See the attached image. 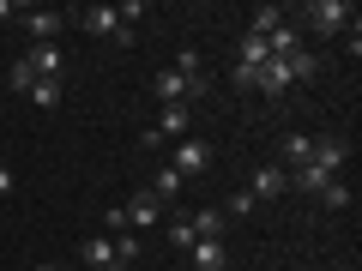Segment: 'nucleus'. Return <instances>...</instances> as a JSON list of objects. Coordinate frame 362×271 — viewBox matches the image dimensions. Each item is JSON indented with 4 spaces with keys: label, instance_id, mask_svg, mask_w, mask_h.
Here are the masks:
<instances>
[{
    "label": "nucleus",
    "instance_id": "obj_1",
    "mask_svg": "<svg viewBox=\"0 0 362 271\" xmlns=\"http://www.w3.org/2000/svg\"><path fill=\"white\" fill-rule=\"evenodd\" d=\"M187 133H194V103H163V109H157V127L145 133V145L163 151L169 139H187Z\"/></svg>",
    "mask_w": 362,
    "mask_h": 271
},
{
    "label": "nucleus",
    "instance_id": "obj_2",
    "mask_svg": "<svg viewBox=\"0 0 362 271\" xmlns=\"http://www.w3.org/2000/svg\"><path fill=\"white\" fill-rule=\"evenodd\" d=\"M169 169H175L181 181L206 175V169H211V145H206V139H194V133H187V139H175V151H169Z\"/></svg>",
    "mask_w": 362,
    "mask_h": 271
},
{
    "label": "nucleus",
    "instance_id": "obj_3",
    "mask_svg": "<svg viewBox=\"0 0 362 271\" xmlns=\"http://www.w3.org/2000/svg\"><path fill=\"white\" fill-rule=\"evenodd\" d=\"M78 25H85L90 37H109V42H121V49L133 42V30L115 18V6H85V13H78Z\"/></svg>",
    "mask_w": 362,
    "mask_h": 271
},
{
    "label": "nucleus",
    "instance_id": "obj_4",
    "mask_svg": "<svg viewBox=\"0 0 362 271\" xmlns=\"http://www.w3.org/2000/svg\"><path fill=\"white\" fill-rule=\"evenodd\" d=\"M302 18H308V25L320 30V37H326V30H344V25H356V13H350L344 0H314V6H302Z\"/></svg>",
    "mask_w": 362,
    "mask_h": 271
},
{
    "label": "nucleus",
    "instance_id": "obj_5",
    "mask_svg": "<svg viewBox=\"0 0 362 271\" xmlns=\"http://www.w3.org/2000/svg\"><path fill=\"white\" fill-rule=\"evenodd\" d=\"M78 265H85V271H127L115 259V241H109V235H90V241L78 247Z\"/></svg>",
    "mask_w": 362,
    "mask_h": 271
},
{
    "label": "nucleus",
    "instance_id": "obj_6",
    "mask_svg": "<svg viewBox=\"0 0 362 271\" xmlns=\"http://www.w3.org/2000/svg\"><path fill=\"white\" fill-rule=\"evenodd\" d=\"M290 193V175L278 163H266V169H254V187H247V199H284Z\"/></svg>",
    "mask_w": 362,
    "mask_h": 271
},
{
    "label": "nucleus",
    "instance_id": "obj_7",
    "mask_svg": "<svg viewBox=\"0 0 362 271\" xmlns=\"http://www.w3.org/2000/svg\"><path fill=\"white\" fill-rule=\"evenodd\" d=\"M25 66H30V73H37V78H61V42H30V54H25Z\"/></svg>",
    "mask_w": 362,
    "mask_h": 271
},
{
    "label": "nucleus",
    "instance_id": "obj_8",
    "mask_svg": "<svg viewBox=\"0 0 362 271\" xmlns=\"http://www.w3.org/2000/svg\"><path fill=\"white\" fill-rule=\"evenodd\" d=\"M314 169H326V175H338V169L350 163V145L344 139H314V157H308Z\"/></svg>",
    "mask_w": 362,
    "mask_h": 271
},
{
    "label": "nucleus",
    "instance_id": "obj_9",
    "mask_svg": "<svg viewBox=\"0 0 362 271\" xmlns=\"http://www.w3.org/2000/svg\"><path fill=\"white\" fill-rule=\"evenodd\" d=\"M254 90H259V97H284V90H290V61H266L259 78H254Z\"/></svg>",
    "mask_w": 362,
    "mask_h": 271
},
{
    "label": "nucleus",
    "instance_id": "obj_10",
    "mask_svg": "<svg viewBox=\"0 0 362 271\" xmlns=\"http://www.w3.org/2000/svg\"><path fill=\"white\" fill-rule=\"evenodd\" d=\"M151 97H157V103H187V85H181V73H175V66H157Z\"/></svg>",
    "mask_w": 362,
    "mask_h": 271
},
{
    "label": "nucleus",
    "instance_id": "obj_11",
    "mask_svg": "<svg viewBox=\"0 0 362 271\" xmlns=\"http://www.w3.org/2000/svg\"><path fill=\"white\" fill-rule=\"evenodd\" d=\"M187 259H194V271H223V265H230L223 241H194V247H187Z\"/></svg>",
    "mask_w": 362,
    "mask_h": 271
},
{
    "label": "nucleus",
    "instance_id": "obj_12",
    "mask_svg": "<svg viewBox=\"0 0 362 271\" xmlns=\"http://www.w3.org/2000/svg\"><path fill=\"white\" fill-rule=\"evenodd\" d=\"M326 181H338V175H326V169L302 163L296 175H290V187H296V193H308V199H320V193H326Z\"/></svg>",
    "mask_w": 362,
    "mask_h": 271
},
{
    "label": "nucleus",
    "instance_id": "obj_13",
    "mask_svg": "<svg viewBox=\"0 0 362 271\" xmlns=\"http://www.w3.org/2000/svg\"><path fill=\"white\" fill-rule=\"evenodd\" d=\"M181 187H187V181H181V175H175V169H169V163H163V169H157V181H151V187H145V193H151V199H157V205H169V199H181Z\"/></svg>",
    "mask_w": 362,
    "mask_h": 271
},
{
    "label": "nucleus",
    "instance_id": "obj_14",
    "mask_svg": "<svg viewBox=\"0 0 362 271\" xmlns=\"http://www.w3.org/2000/svg\"><path fill=\"white\" fill-rule=\"evenodd\" d=\"M25 25H30V37H37V42H61V25H66V18H61V13H25Z\"/></svg>",
    "mask_w": 362,
    "mask_h": 271
},
{
    "label": "nucleus",
    "instance_id": "obj_15",
    "mask_svg": "<svg viewBox=\"0 0 362 271\" xmlns=\"http://www.w3.org/2000/svg\"><path fill=\"white\" fill-rule=\"evenodd\" d=\"M127 211V229H151L157 223V199L151 193H133V205H121Z\"/></svg>",
    "mask_w": 362,
    "mask_h": 271
},
{
    "label": "nucleus",
    "instance_id": "obj_16",
    "mask_svg": "<svg viewBox=\"0 0 362 271\" xmlns=\"http://www.w3.org/2000/svg\"><path fill=\"white\" fill-rule=\"evenodd\" d=\"M187 223H194V235H199V241H223V211H194Z\"/></svg>",
    "mask_w": 362,
    "mask_h": 271
},
{
    "label": "nucleus",
    "instance_id": "obj_17",
    "mask_svg": "<svg viewBox=\"0 0 362 271\" xmlns=\"http://www.w3.org/2000/svg\"><path fill=\"white\" fill-rule=\"evenodd\" d=\"M278 25H284V6H254V25L247 30H254V37H272Z\"/></svg>",
    "mask_w": 362,
    "mask_h": 271
},
{
    "label": "nucleus",
    "instance_id": "obj_18",
    "mask_svg": "<svg viewBox=\"0 0 362 271\" xmlns=\"http://www.w3.org/2000/svg\"><path fill=\"white\" fill-rule=\"evenodd\" d=\"M266 61H272L266 37H254V30H247V37H242V66H266Z\"/></svg>",
    "mask_w": 362,
    "mask_h": 271
},
{
    "label": "nucleus",
    "instance_id": "obj_19",
    "mask_svg": "<svg viewBox=\"0 0 362 271\" xmlns=\"http://www.w3.org/2000/svg\"><path fill=\"white\" fill-rule=\"evenodd\" d=\"M30 103H37V109H54V103H61V78H37V85H30Z\"/></svg>",
    "mask_w": 362,
    "mask_h": 271
},
{
    "label": "nucleus",
    "instance_id": "obj_20",
    "mask_svg": "<svg viewBox=\"0 0 362 271\" xmlns=\"http://www.w3.org/2000/svg\"><path fill=\"white\" fill-rule=\"evenodd\" d=\"M284 157H290V163H308V157H314V139H308V133H290V139H284Z\"/></svg>",
    "mask_w": 362,
    "mask_h": 271
},
{
    "label": "nucleus",
    "instance_id": "obj_21",
    "mask_svg": "<svg viewBox=\"0 0 362 271\" xmlns=\"http://www.w3.org/2000/svg\"><path fill=\"white\" fill-rule=\"evenodd\" d=\"M109 241H115V259H121V265H133V259H139V235H133V229L109 235Z\"/></svg>",
    "mask_w": 362,
    "mask_h": 271
},
{
    "label": "nucleus",
    "instance_id": "obj_22",
    "mask_svg": "<svg viewBox=\"0 0 362 271\" xmlns=\"http://www.w3.org/2000/svg\"><path fill=\"white\" fill-rule=\"evenodd\" d=\"M320 205H326V211H344V205H350V187H344V181H326Z\"/></svg>",
    "mask_w": 362,
    "mask_h": 271
},
{
    "label": "nucleus",
    "instance_id": "obj_23",
    "mask_svg": "<svg viewBox=\"0 0 362 271\" xmlns=\"http://www.w3.org/2000/svg\"><path fill=\"white\" fill-rule=\"evenodd\" d=\"M169 241H175L181 253H187V247H194L199 235H194V223H187V217H175V223H169Z\"/></svg>",
    "mask_w": 362,
    "mask_h": 271
},
{
    "label": "nucleus",
    "instance_id": "obj_24",
    "mask_svg": "<svg viewBox=\"0 0 362 271\" xmlns=\"http://www.w3.org/2000/svg\"><path fill=\"white\" fill-rule=\"evenodd\" d=\"M115 18L133 30V18H145V0H121V6H115Z\"/></svg>",
    "mask_w": 362,
    "mask_h": 271
},
{
    "label": "nucleus",
    "instance_id": "obj_25",
    "mask_svg": "<svg viewBox=\"0 0 362 271\" xmlns=\"http://www.w3.org/2000/svg\"><path fill=\"white\" fill-rule=\"evenodd\" d=\"M6 78H13V90H30V85H37V73H30L25 61H13V73H6Z\"/></svg>",
    "mask_w": 362,
    "mask_h": 271
},
{
    "label": "nucleus",
    "instance_id": "obj_26",
    "mask_svg": "<svg viewBox=\"0 0 362 271\" xmlns=\"http://www.w3.org/2000/svg\"><path fill=\"white\" fill-rule=\"evenodd\" d=\"M223 217H254V199H247V187L230 199V211H223Z\"/></svg>",
    "mask_w": 362,
    "mask_h": 271
},
{
    "label": "nucleus",
    "instance_id": "obj_27",
    "mask_svg": "<svg viewBox=\"0 0 362 271\" xmlns=\"http://www.w3.org/2000/svg\"><path fill=\"white\" fill-rule=\"evenodd\" d=\"M6 193H13V169L0 163V199H6Z\"/></svg>",
    "mask_w": 362,
    "mask_h": 271
},
{
    "label": "nucleus",
    "instance_id": "obj_28",
    "mask_svg": "<svg viewBox=\"0 0 362 271\" xmlns=\"http://www.w3.org/2000/svg\"><path fill=\"white\" fill-rule=\"evenodd\" d=\"M6 18H13V6H6V0H0V25H6Z\"/></svg>",
    "mask_w": 362,
    "mask_h": 271
},
{
    "label": "nucleus",
    "instance_id": "obj_29",
    "mask_svg": "<svg viewBox=\"0 0 362 271\" xmlns=\"http://www.w3.org/2000/svg\"><path fill=\"white\" fill-rule=\"evenodd\" d=\"M37 271H73V265H37Z\"/></svg>",
    "mask_w": 362,
    "mask_h": 271
},
{
    "label": "nucleus",
    "instance_id": "obj_30",
    "mask_svg": "<svg viewBox=\"0 0 362 271\" xmlns=\"http://www.w3.org/2000/svg\"><path fill=\"white\" fill-rule=\"evenodd\" d=\"M314 271H332V265H314Z\"/></svg>",
    "mask_w": 362,
    "mask_h": 271
}]
</instances>
